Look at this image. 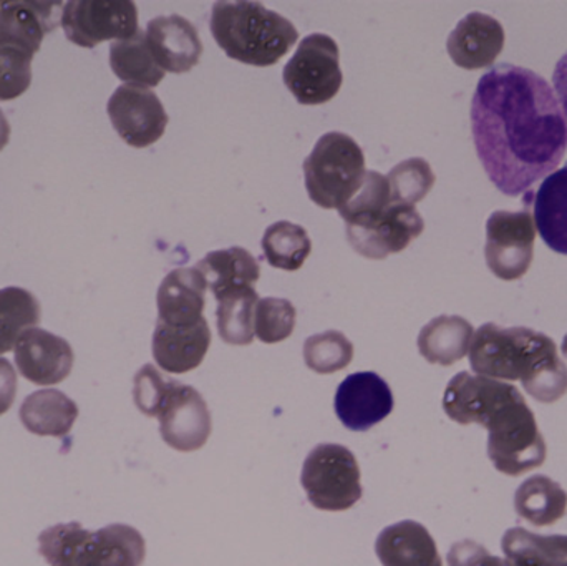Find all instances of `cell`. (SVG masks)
<instances>
[{
	"label": "cell",
	"mask_w": 567,
	"mask_h": 566,
	"mask_svg": "<svg viewBox=\"0 0 567 566\" xmlns=\"http://www.w3.org/2000/svg\"><path fill=\"white\" fill-rule=\"evenodd\" d=\"M476 153L493 185L519 196L558 168L567 150V120L538 73L502 63L480 79L472 102Z\"/></svg>",
	"instance_id": "6da1fadb"
},
{
	"label": "cell",
	"mask_w": 567,
	"mask_h": 566,
	"mask_svg": "<svg viewBox=\"0 0 567 566\" xmlns=\"http://www.w3.org/2000/svg\"><path fill=\"white\" fill-rule=\"evenodd\" d=\"M473 372L496 381H519L543 404L567 394V366L549 336L529 328H502L486 322L470 346Z\"/></svg>",
	"instance_id": "7a4b0ae2"
},
{
	"label": "cell",
	"mask_w": 567,
	"mask_h": 566,
	"mask_svg": "<svg viewBox=\"0 0 567 566\" xmlns=\"http://www.w3.org/2000/svg\"><path fill=\"white\" fill-rule=\"evenodd\" d=\"M347 241L363 258L385 259L409 248L425 229L415 206L393 202L382 173L367 172L362 188L339 209Z\"/></svg>",
	"instance_id": "3957f363"
},
{
	"label": "cell",
	"mask_w": 567,
	"mask_h": 566,
	"mask_svg": "<svg viewBox=\"0 0 567 566\" xmlns=\"http://www.w3.org/2000/svg\"><path fill=\"white\" fill-rule=\"evenodd\" d=\"M209 29L229 59L255 66L276 65L299 37L289 19L258 2H215Z\"/></svg>",
	"instance_id": "277c9868"
},
{
	"label": "cell",
	"mask_w": 567,
	"mask_h": 566,
	"mask_svg": "<svg viewBox=\"0 0 567 566\" xmlns=\"http://www.w3.org/2000/svg\"><path fill=\"white\" fill-rule=\"evenodd\" d=\"M482 428L488 431L489 461L502 474L519 477L545 464V438L518 389L489 412Z\"/></svg>",
	"instance_id": "5b68a950"
},
{
	"label": "cell",
	"mask_w": 567,
	"mask_h": 566,
	"mask_svg": "<svg viewBox=\"0 0 567 566\" xmlns=\"http://www.w3.org/2000/svg\"><path fill=\"white\" fill-rule=\"evenodd\" d=\"M365 156L352 136L330 132L320 136L303 159L309 198L323 209H340L362 188Z\"/></svg>",
	"instance_id": "8992f818"
},
{
	"label": "cell",
	"mask_w": 567,
	"mask_h": 566,
	"mask_svg": "<svg viewBox=\"0 0 567 566\" xmlns=\"http://www.w3.org/2000/svg\"><path fill=\"white\" fill-rule=\"evenodd\" d=\"M300 484L307 501L323 512H346L362 498L355 455L339 444H320L303 462Z\"/></svg>",
	"instance_id": "52a82bcc"
},
{
	"label": "cell",
	"mask_w": 567,
	"mask_h": 566,
	"mask_svg": "<svg viewBox=\"0 0 567 566\" xmlns=\"http://www.w3.org/2000/svg\"><path fill=\"white\" fill-rule=\"evenodd\" d=\"M282 80L300 105L330 102L342 86L339 45L326 33H312L284 66Z\"/></svg>",
	"instance_id": "ba28073f"
},
{
	"label": "cell",
	"mask_w": 567,
	"mask_h": 566,
	"mask_svg": "<svg viewBox=\"0 0 567 566\" xmlns=\"http://www.w3.org/2000/svg\"><path fill=\"white\" fill-rule=\"evenodd\" d=\"M66 39L83 49L106 40H126L138 32V9L130 0H73L65 3L62 23Z\"/></svg>",
	"instance_id": "9c48e42d"
},
{
	"label": "cell",
	"mask_w": 567,
	"mask_h": 566,
	"mask_svg": "<svg viewBox=\"0 0 567 566\" xmlns=\"http://www.w3.org/2000/svg\"><path fill=\"white\" fill-rule=\"evenodd\" d=\"M536 225L528 208L495 212L486 223L485 258L489 271L503 281H516L532 268Z\"/></svg>",
	"instance_id": "30bf717a"
},
{
	"label": "cell",
	"mask_w": 567,
	"mask_h": 566,
	"mask_svg": "<svg viewBox=\"0 0 567 566\" xmlns=\"http://www.w3.org/2000/svg\"><path fill=\"white\" fill-rule=\"evenodd\" d=\"M156 419L163 441L178 452L199 451L213 432L212 412L205 398L192 385L175 379L163 398Z\"/></svg>",
	"instance_id": "8fae6325"
},
{
	"label": "cell",
	"mask_w": 567,
	"mask_h": 566,
	"mask_svg": "<svg viewBox=\"0 0 567 566\" xmlns=\"http://www.w3.org/2000/svg\"><path fill=\"white\" fill-rule=\"evenodd\" d=\"M106 112L120 138L133 148L158 142L169 122L158 95L146 86H118L110 96Z\"/></svg>",
	"instance_id": "7c38bea8"
},
{
	"label": "cell",
	"mask_w": 567,
	"mask_h": 566,
	"mask_svg": "<svg viewBox=\"0 0 567 566\" xmlns=\"http://www.w3.org/2000/svg\"><path fill=\"white\" fill-rule=\"evenodd\" d=\"M392 389L375 372H355L337 388L333 409L343 428L367 432L392 414Z\"/></svg>",
	"instance_id": "4fadbf2b"
},
{
	"label": "cell",
	"mask_w": 567,
	"mask_h": 566,
	"mask_svg": "<svg viewBox=\"0 0 567 566\" xmlns=\"http://www.w3.org/2000/svg\"><path fill=\"white\" fill-rule=\"evenodd\" d=\"M73 361L72 346L40 328L27 329L16 344L17 369L32 384H60L72 372Z\"/></svg>",
	"instance_id": "5bb4252c"
},
{
	"label": "cell",
	"mask_w": 567,
	"mask_h": 566,
	"mask_svg": "<svg viewBox=\"0 0 567 566\" xmlns=\"http://www.w3.org/2000/svg\"><path fill=\"white\" fill-rule=\"evenodd\" d=\"M145 35L153 59L165 72H189L202 59L203 42L198 30L185 17H156L150 20Z\"/></svg>",
	"instance_id": "9a60e30c"
},
{
	"label": "cell",
	"mask_w": 567,
	"mask_h": 566,
	"mask_svg": "<svg viewBox=\"0 0 567 566\" xmlns=\"http://www.w3.org/2000/svg\"><path fill=\"white\" fill-rule=\"evenodd\" d=\"M65 3L22 2L12 0L0 2V43L19 47L35 55L42 45L43 37L53 32L62 23Z\"/></svg>",
	"instance_id": "2e32d148"
},
{
	"label": "cell",
	"mask_w": 567,
	"mask_h": 566,
	"mask_svg": "<svg viewBox=\"0 0 567 566\" xmlns=\"http://www.w3.org/2000/svg\"><path fill=\"white\" fill-rule=\"evenodd\" d=\"M446 49L453 62L462 69H486L505 49V29L495 17L468 13L450 33Z\"/></svg>",
	"instance_id": "e0dca14e"
},
{
	"label": "cell",
	"mask_w": 567,
	"mask_h": 566,
	"mask_svg": "<svg viewBox=\"0 0 567 566\" xmlns=\"http://www.w3.org/2000/svg\"><path fill=\"white\" fill-rule=\"evenodd\" d=\"M212 346V329L202 319L198 325L169 326L156 322L153 332V358L169 374H186L202 366Z\"/></svg>",
	"instance_id": "ac0fdd59"
},
{
	"label": "cell",
	"mask_w": 567,
	"mask_h": 566,
	"mask_svg": "<svg viewBox=\"0 0 567 566\" xmlns=\"http://www.w3.org/2000/svg\"><path fill=\"white\" fill-rule=\"evenodd\" d=\"M508 382L463 371L446 385L443 411L460 425L478 424L515 389Z\"/></svg>",
	"instance_id": "d6986e66"
},
{
	"label": "cell",
	"mask_w": 567,
	"mask_h": 566,
	"mask_svg": "<svg viewBox=\"0 0 567 566\" xmlns=\"http://www.w3.org/2000/svg\"><path fill=\"white\" fill-rule=\"evenodd\" d=\"M205 278L196 268L173 269L159 285L158 321L169 326H193L205 319Z\"/></svg>",
	"instance_id": "ffe728a7"
},
{
	"label": "cell",
	"mask_w": 567,
	"mask_h": 566,
	"mask_svg": "<svg viewBox=\"0 0 567 566\" xmlns=\"http://www.w3.org/2000/svg\"><path fill=\"white\" fill-rule=\"evenodd\" d=\"M146 542L136 528L112 524L96 532L86 531L75 566H142Z\"/></svg>",
	"instance_id": "44dd1931"
},
{
	"label": "cell",
	"mask_w": 567,
	"mask_h": 566,
	"mask_svg": "<svg viewBox=\"0 0 567 566\" xmlns=\"http://www.w3.org/2000/svg\"><path fill=\"white\" fill-rule=\"evenodd\" d=\"M375 554L382 566H443L432 535L413 521L383 528L375 541Z\"/></svg>",
	"instance_id": "7402d4cb"
},
{
	"label": "cell",
	"mask_w": 567,
	"mask_h": 566,
	"mask_svg": "<svg viewBox=\"0 0 567 566\" xmlns=\"http://www.w3.org/2000/svg\"><path fill=\"white\" fill-rule=\"evenodd\" d=\"M528 198L543 241L553 251L567 256V165L546 176L538 192L528 193Z\"/></svg>",
	"instance_id": "603a6c76"
},
{
	"label": "cell",
	"mask_w": 567,
	"mask_h": 566,
	"mask_svg": "<svg viewBox=\"0 0 567 566\" xmlns=\"http://www.w3.org/2000/svg\"><path fill=\"white\" fill-rule=\"evenodd\" d=\"M23 428L40 438H65L72 431L79 405L56 389L33 392L20 405Z\"/></svg>",
	"instance_id": "cb8c5ba5"
},
{
	"label": "cell",
	"mask_w": 567,
	"mask_h": 566,
	"mask_svg": "<svg viewBox=\"0 0 567 566\" xmlns=\"http://www.w3.org/2000/svg\"><path fill=\"white\" fill-rule=\"evenodd\" d=\"M215 298L239 288H255L261 278L258 259L248 249L233 246L212 251L196 265Z\"/></svg>",
	"instance_id": "d4e9b609"
},
{
	"label": "cell",
	"mask_w": 567,
	"mask_h": 566,
	"mask_svg": "<svg viewBox=\"0 0 567 566\" xmlns=\"http://www.w3.org/2000/svg\"><path fill=\"white\" fill-rule=\"evenodd\" d=\"M475 329L460 316H439L420 331L419 351L430 364L449 366L470 352Z\"/></svg>",
	"instance_id": "484cf974"
},
{
	"label": "cell",
	"mask_w": 567,
	"mask_h": 566,
	"mask_svg": "<svg viewBox=\"0 0 567 566\" xmlns=\"http://www.w3.org/2000/svg\"><path fill=\"white\" fill-rule=\"evenodd\" d=\"M515 511L535 527H551L566 515V491L546 475H533L516 491Z\"/></svg>",
	"instance_id": "4316f807"
},
{
	"label": "cell",
	"mask_w": 567,
	"mask_h": 566,
	"mask_svg": "<svg viewBox=\"0 0 567 566\" xmlns=\"http://www.w3.org/2000/svg\"><path fill=\"white\" fill-rule=\"evenodd\" d=\"M502 550L509 566H567V535L509 528L503 537Z\"/></svg>",
	"instance_id": "83f0119b"
},
{
	"label": "cell",
	"mask_w": 567,
	"mask_h": 566,
	"mask_svg": "<svg viewBox=\"0 0 567 566\" xmlns=\"http://www.w3.org/2000/svg\"><path fill=\"white\" fill-rule=\"evenodd\" d=\"M110 66L126 85L156 86L165 76V70L150 52L143 30L126 40H116L110 47Z\"/></svg>",
	"instance_id": "f1b7e54d"
},
{
	"label": "cell",
	"mask_w": 567,
	"mask_h": 566,
	"mask_svg": "<svg viewBox=\"0 0 567 566\" xmlns=\"http://www.w3.org/2000/svg\"><path fill=\"white\" fill-rule=\"evenodd\" d=\"M218 332L226 344L249 346L255 341V315L259 295L255 288H239L216 298Z\"/></svg>",
	"instance_id": "f546056e"
},
{
	"label": "cell",
	"mask_w": 567,
	"mask_h": 566,
	"mask_svg": "<svg viewBox=\"0 0 567 566\" xmlns=\"http://www.w3.org/2000/svg\"><path fill=\"white\" fill-rule=\"evenodd\" d=\"M40 302L27 289H0V354L12 351L20 336L39 325Z\"/></svg>",
	"instance_id": "4dcf8cb0"
},
{
	"label": "cell",
	"mask_w": 567,
	"mask_h": 566,
	"mask_svg": "<svg viewBox=\"0 0 567 566\" xmlns=\"http://www.w3.org/2000/svg\"><path fill=\"white\" fill-rule=\"evenodd\" d=\"M261 245L269 265L284 271L302 268L312 251V241L306 229L290 222H278L269 226Z\"/></svg>",
	"instance_id": "1f68e13d"
},
{
	"label": "cell",
	"mask_w": 567,
	"mask_h": 566,
	"mask_svg": "<svg viewBox=\"0 0 567 566\" xmlns=\"http://www.w3.org/2000/svg\"><path fill=\"white\" fill-rule=\"evenodd\" d=\"M353 359V344L340 331L310 336L303 344V361L310 371L329 375L342 371Z\"/></svg>",
	"instance_id": "d6a6232c"
},
{
	"label": "cell",
	"mask_w": 567,
	"mask_h": 566,
	"mask_svg": "<svg viewBox=\"0 0 567 566\" xmlns=\"http://www.w3.org/2000/svg\"><path fill=\"white\" fill-rule=\"evenodd\" d=\"M390 186V195L393 202L403 205L415 206L422 202L430 189L435 185L436 178L432 166L426 159L410 158L399 163L392 172L386 175Z\"/></svg>",
	"instance_id": "836d02e7"
},
{
	"label": "cell",
	"mask_w": 567,
	"mask_h": 566,
	"mask_svg": "<svg viewBox=\"0 0 567 566\" xmlns=\"http://www.w3.org/2000/svg\"><path fill=\"white\" fill-rule=\"evenodd\" d=\"M296 319V308L287 299H259L255 315V336L265 344H278L292 336Z\"/></svg>",
	"instance_id": "e575fe53"
},
{
	"label": "cell",
	"mask_w": 567,
	"mask_h": 566,
	"mask_svg": "<svg viewBox=\"0 0 567 566\" xmlns=\"http://www.w3.org/2000/svg\"><path fill=\"white\" fill-rule=\"evenodd\" d=\"M86 531L79 522L53 525L39 535V552L50 566H75Z\"/></svg>",
	"instance_id": "d590c367"
},
{
	"label": "cell",
	"mask_w": 567,
	"mask_h": 566,
	"mask_svg": "<svg viewBox=\"0 0 567 566\" xmlns=\"http://www.w3.org/2000/svg\"><path fill=\"white\" fill-rule=\"evenodd\" d=\"M33 53L0 43V102L19 99L32 83Z\"/></svg>",
	"instance_id": "8d00e7d4"
},
{
	"label": "cell",
	"mask_w": 567,
	"mask_h": 566,
	"mask_svg": "<svg viewBox=\"0 0 567 566\" xmlns=\"http://www.w3.org/2000/svg\"><path fill=\"white\" fill-rule=\"evenodd\" d=\"M172 381L173 379L165 378L155 366H143L136 372L135 385H133V399H135L136 408L148 418H156Z\"/></svg>",
	"instance_id": "74e56055"
},
{
	"label": "cell",
	"mask_w": 567,
	"mask_h": 566,
	"mask_svg": "<svg viewBox=\"0 0 567 566\" xmlns=\"http://www.w3.org/2000/svg\"><path fill=\"white\" fill-rule=\"evenodd\" d=\"M449 566H509L508 562L489 554L473 541L456 542L446 555Z\"/></svg>",
	"instance_id": "f35d334b"
},
{
	"label": "cell",
	"mask_w": 567,
	"mask_h": 566,
	"mask_svg": "<svg viewBox=\"0 0 567 566\" xmlns=\"http://www.w3.org/2000/svg\"><path fill=\"white\" fill-rule=\"evenodd\" d=\"M17 395V374L7 359L0 358V415L7 414Z\"/></svg>",
	"instance_id": "ab89813d"
},
{
	"label": "cell",
	"mask_w": 567,
	"mask_h": 566,
	"mask_svg": "<svg viewBox=\"0 0 567 566\" xmlns=\"http://www.w3.org/2000/svg\"><path fill=\"white\" fill-rule=\"evenodd\" d=\"M556 93H558L559 102L563 103L565 115L567 116V52L556 63L555 75H553Z\"/></svg>",
	"instance_id": "60d3db41"
},
{
	"label": "cell",
	"mask_w": 567,
	"mask_h": 566,
	"mask_svg": "<svg viewBox=\"0 0 567 566\" xmlns=\"http://www.w3.org/2000/svg\"><path fill=\"white\" fill-rule=\"evenodd\" d=\"M10 140V123L9 120L3 115L2 110H0V152L6 148L7 143Z\"/></svg>",
	"instance_id": "b9f144b4"
},
{
	"label": "cell",
	"mask_w": 567,
	"mask_h": 566,
	"mask_svg": "<svg viewBox=\"0 0 567 566\" xmlns=\"http://www.w3.org/2000/svg\"><path fill=\"white\" fill-rule=\"evenodd\" d=\"M561 352L563 356H565V358L567 359V335L565 336V339H563Z\"/></svg>",
	"instance_id": "7bdbcfd3"
}]
</instances>
